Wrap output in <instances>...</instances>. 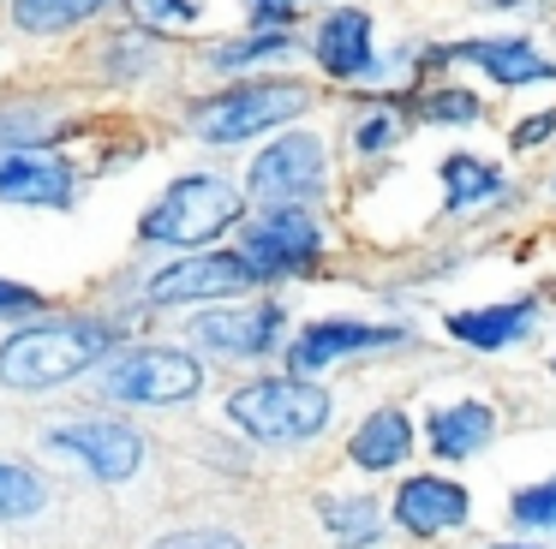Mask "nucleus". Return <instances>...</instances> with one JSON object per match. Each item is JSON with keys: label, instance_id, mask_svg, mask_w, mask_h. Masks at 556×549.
I'll return each mask as SVG.
<instances>
[{"label": "nucleus", "instance_id": "nucleus-21", "mask_svg": "<svg viewBox=\"0 0 556 549\" xmlns=\"http://www.w3.org/2000/svg\"><path fill=\"white\" fill-rule=\"evenodd\" d=\"M42 501H49V484L30 465L0 460V520H30V513H42Z\"/></svg>", "mask_w": 556, "mask_h": 549}, {"label": "nucleus", "instance_id": "nucleus-17", "mask_svg": "<svg viewBox=\"0 0 556 549\" xmlns=\"http://www.w3.org/2000/svg\"><path fill=\"white\" fill-rule=\"evenodd\" d=\"M455 60H472V66H484L496 84H539V78H556V60H544L539 48H527V42H460V48H448Z\"/></svg>", "mask_w": 556, "mask_h": 549}, {"label": "nucleus", "instance_id": "nucleus-25", "mask_svg": "<svg viewBox=\"0 0 556 549\" xmlns=\"http://www.w3.org/2000/svg\"><path fill=\"white\" fill-rule=\"evenodd\" d=\"M288 48V36H252V42H233V48H222L216 54V66H245V60H264V54H281Z\"/></svg>", "mask_w": 556, "mask_h": 549}, {"label": "nucleus", "instance_id": "nucleus-31", "mask_svg": "<svg viewBox=\"0 0 556 549\" xmlns=\"http://www.w3.org/2000/svg\"><path fill=\"white\" fill-rule=\"evenodd\" d=\"M252 7H257V18H264V24H281L293 0H252Z\"/></svg>", "mask_w": 556, "mask_h": 549}, {"label": "nucleus", "instance_id": "nucleus-9", "mask_svg": "<svg viewBox=\"0 0 556 549\" xmlns=\"http://www.w3.org/2000/svg\"><path fill=\"white\" fill-rule=\"evenodd\" d=\"M317 251H324V233H317V221L300 203H288V209H276V215L245 227V257H252L257 274H293V269H305Z\"/></svg>", "mask_w": 556, "mask_h": 549}, {"label": "nucleus", "instance_id": "nucleus-2", "mask_svg": "<svg viewBox=\"0 0 556 549\" xmlns=\"http://www.w3.org/2000/svg\"><path fill=\"white\" fill-rule=\"evenodd\" d=\"M240 221V191L216 174H186L162 191V203L144 215L138 233L162 239V245H210L216 233Z\"/></svg>", "mask_w": 556, "mask_h": 549}, {"label": "nucleus", "instance_id": "nucleus-23", "mask_svg": "<svg viewBox=\"0 0 556 549\" xmlns=\"http://www.w3.org/2000/svg\"><path fill=\"white\" fill-rule=\"evenodd\" d=\"M419 114L437 119V126H472V119H479V95H467V90H437V95H425Z\"/></svg>", "mask_w": 556, "mask_h": 549}, {"label": "nucleus", "instance_id": "nucleus-1", "mask_svg": "<svg viewBox=\"0 0 556 549\" xmlns=\"http://www.w3.org/2000/svg\"><path fill=\"white\" fill-rule=\"evenodd\" d=\"M126 322L109 317H66V322H37L0 346V382L7 388H54L66 376H85L97 358H114Z\"/></svg>", "mask_w": 556, "mask_h": 549}, {"label": "nucleus", "instance_id": "nucleus-19", "mask_svg": "<svg viewBox=\"0 0 556 549\" xmlns=\"http://www.w3.org/2000/svg\"><path fill=\"white\" fill-rule=\"evenodd\" d=\"M317 513H324L329 537H336L341 549H371L377 532H383V513H377L371 496H317Z\"/></svg>", "mask_w": 556, "mask_h": 549}, {"label": "nucleus", "instance_id": "nucleus-13", "mask_svg": "<svg viewBox=\"0 0 556 549\" xmlns=\"http://www.w3.org/2000/svg\"><path fill=\"white\" fill-rule=\"evenodd\" d=\"M395 520L407 525L413 537H437L467 525V489L448 484V477H407L395 496Z\"/></svg>", "mask_w": 556, "mask_h": 549}, {"label": "nucleus", "instance_id": "nucleus-29", "mask_svg": "<svg viewBox=\"0 0 556 549\" xmlns=\"http://www.w3.org/2000/svg\"><path fill=\"white\" fill-rule=\"evenodd\" d=\"M551 138H556V114H532L527 126L515 131V143H520V150H532V143H551Z\"/></svg>", "mask_w": 556, "mask_h": 549}, {"label": "nucleus", "instance_id": "nucleus-30", "mask_svg": "<svg viewBox=\"0 0 556 549\" xmlns=\"http://www.w3.org/2000/svg\"><path fill=\"white\" fill-rule=\"evenodd\" d=\"M389 131H395V119H389V114H371V119H365V131H359V150H377Z\"/></svg>", "mask_w": 556, "mask_h": 549}, {"label": "nucleus", "instance_id": "nucleus-10", "mask_svg": "<svg viewBox=\"0 0 556 549\" xmlns=\"http://www.w3.org/2000/svg\"><path fill=\"white\" fill-rule=\"evenodd\" d=\"M407 341V329H389V322H312V329L293 341L288 365L293 376H317L324 365H336V358H353V353H371V346H401Z\"/></svg>", "mask_w": 556, "mask_h": 549}, {"label": "nucleus", "instance_id": "nucleus-7", "mask_svg": "<svg viewBox=\"0 0 556 549\" xmlns=\"http://www.w3.org/2000/svg\"><path fill=\"white\" fill-rule=\"evenodd\" d=\"M329 179V162H324V143L312 131H288L276 138L252 167V197H269V203H312Z\"/></svg>", "mask_w": 556, "mask_h": 549}, {"label": "nucleus", "instance_id": "nucleus-28", "mask_svg": "<svg viewBox=\"0 0 556 549\" xmlns=\"http://www.w3.org/2000/svg\"><path fill=\"white\" fill-rule=\"evenodd\" d=\"M30 310H42V293H30L18 281H0V317H30Z\"/></svg>", "mask_w": 556, "mask_h": 549}, {"label": "nucleus", "instance_id": "nucleus-14", "mask_svg": "<svg viewBox=\"0 0 556 549\" xmlns=\"http://www.w3.org/2000/svg\"><path fill=\"white\" fill-rule=\"evenodd\" d=\"M317 66H324L329 78H348V84L377 78L371 18H365V12H336V18H324V30H317Z\"/></svg>", "mask_w": 556, "mask_h": 549}, {"label": "nucleus", "instance_id": "nucleus-15", "mask_svg": "<svg viewBox=\"0 0 556 549\" xmlns=\"http://www.w3.org/2000/svg\"><path fill=\"white\" fill-rule=\"evenodd\" d=\"M532 329V298H515V305H479V310H455L448 317V334L479 353H496V346H515L520 334Z\"/></svg>", "mask_w": 556, "mask_h": 549}, {"label": "nucleus", "instance_id": "nucleus-22", "mask_svg": "<svg viewBox=\"0 0 556 549\" xmlns=\"http://www.w3.org/2000/svg\"><path fill=\"white\" fill-rule=\"evenodd\" d=\"M109 0H18L13 18L25 24V30H66V24H85L90 12H102Z\"/></svg>", "mask_w": 556, "mask_h": 549}, {"label": "nucleus", "instance_id": "nucleus-18", "mask_svg": "<svg viewBox=\"0 0 556 549\" xmlns=\"http://www.w3.org/2000/svg\"><path fill=\"white\" fill-rule=\"evenodd\" d=\"M413 448V424L407 412H395V406H383V412H371L359 430H353V460L365 465V472H389V465H401Z\"/></svg>", "mask_w": 556, "mask_h": 549}, {"label": "nucleus", "instance_id": "nucleus-27", "mask_svg": "<svg viewBox=\"0 0 556 549\" xmlns=\"http://www.w3.org/2000/svg\"><path fill=\"white\" fill-rule=\"evenodd\" d=\"M132 12L144 24H186V18H192V7H186V0H132Z\"/></svg>", "mask_w": 556, "mask_h": 549}, {"label": "nucleus", "instance_id": "nucleus-3", "mask_svg": "<svg viewBox=\"0 0 556 549\" xmlns=\"http://www.w3.org/2000/svg\"><path fill=\"white\" fill-rule=\"evenodd\" d=\"M228 418L257 442H312L329 424V394L312 388L305 376L252 382L228 400Z\"/></svg>", "mask_w": 556, "mask_h": 549}, {"label": "nucleus", "instance_id": "nucleus-5", "mask_svg": "<svg viewBox=\"0 0 556 549\" xmlns=\"http://www.w3.org/2000/svg\"><path fill=\"white\" fill-rule=\"evenodd\" d=\"M305 114V90L300 84H240V90L216 95V102L198 107V138L210 143H240L257 138V131L281 126V119H300Z\"/></svg>", "mask_w": 556, "mask_h": 549}, {"label": "nucleus", "instance_id": "nucleus-26", "mask_svg": "<svg viewBox=\"0 0 556 549\" xmlns=\"http://www.w3.org/2000/svg\"><path fill=\"white\" fill-rule=\"evenodd\" d=\"M150 549H245L233 532H174V537H162V544H150Z\"/></svg>", "mask_w": 556, "mask_h": 549}, {"label": "nucleus", "instance_id": "nucleus-4", "mask_svg": "<svg viewBox=\"0 0 556 549\" xmlns=\"http://www.w3.org/2000/svg\"><path fill=\"white\" fill-rule=\"evenodd\" d=\"M204 388V365L180 346H138V353H114L102 365V394L132 406H180Z\"/></svg>", "mask_w": 556, "mask_h": 549}, {"label": "nucleus", "instance_id": "nucleus-24", "mask_svg": "<svg viewBox=\"0 0 556 549\" xmlns=\"http://www.w3.org/2000/svg\"><path fill=\"white\" fill-rule=\"evenodd\" d=\"M508 513H515L520 525H544V532H556V477L551 484H527Z\"/></svg>", "mask_w": 556, "mask_h": 549}, {"label": "nucleus", "instance_id": "nucleus-16", "mask_svg": "<svg viewBox=\"0 0 556 549\" xmlns=\"http://www.w3.org/2000/svg\"><path fill=\"white\" fill-rule=\"evenodd\" d=\"M496 436V412L484 400H460V406H437L431 412V448L443 460H467Z\"/></svg>", "mask_w": 556, "mask_h": 549}, {"label": "nucleus", "instance_id": "nucleus-6", "mask_svg": "<svg viewBox=\"0 0 556 549\" xmlns=\"http://www.w3.org/2000/svg\"><path fill=\"white\" fill-rule=\"evenodd\" d=\"M49 448L54 454H73L90 477L102 484H126V477L144 465V436L121 418H78V424L49 430Z\"/></svg>", "mask_w": 556, "mask_h": 549}, {"label": "nucleus", "instance_id": "nucleus-12", "mask_svg": "<svg viewBox=\"0 0 556 549\" xmlns=\"http://www.w3.org/2000/svg\"><path fill=\"white\" fill-rule=\"evenodd\" d=\"M0 197L30 203V209H66L73 203V167L37 150H7L0 155Z\"/></svg>", "mask_w": 556, "mask_h": 549}, {"label": "nucleus", "instance_id": "nucleus-20", "mask_svg": "<svg viewBox=\"0 0 556 549\" xmlns=\"http://www.w3.org/2000/svg\"><path fill=\"white\" fill-rule=\"evenodd\" d=\"M496 191H503V174H496V167H484L479 155H448V162H443V197H448V209H467V203L496 197Z\"/></svg>", "mask_w": 556, "mask_h": 549}, {"label": "nucleus", "instance_id": "nucleus-11", "mask_svg": "<svg viewBox=\"0 0 556 549\" xmlns=\"http://www.w3.org/2000/svg\"><path fill=\"white\" fill-rule=\"evenodd\" d=\"M281 310L276 305H245V310H204L192 317V341L222 358H257L281 341Z\"/></svg>", "mask_w": 556, "mask_h": 549}, {"label": "nucleus", "instance_id": "nucleus-32", "mask_svg": "<svg viewBox=\"0 0 556 549\" xmlns=\"http://www.w3.org/2000/svg\"><path fill=\"white\" fill-rule=\"evenodd\" d=\"M491 549H527V544H491Z\"/></svg>", "mask_w": 556, "mask_h": 549}, {"label": "nucleus", "instance_id": "nucleus-8", "mask_svg": "<svg viewBox=\"0 0 556 549\" xmlns=\"http://www.w3.org/2000/svg\"><path fill=\"white\" fill-rule=\"evenodd\" d=\"M257 281L245 251H210V257L174 263V269L150 274L144 298L150 305H186V298H222V293H245Z\"/></svg>", "mask_w": 556, "mask_h": 549}]
</instances>
